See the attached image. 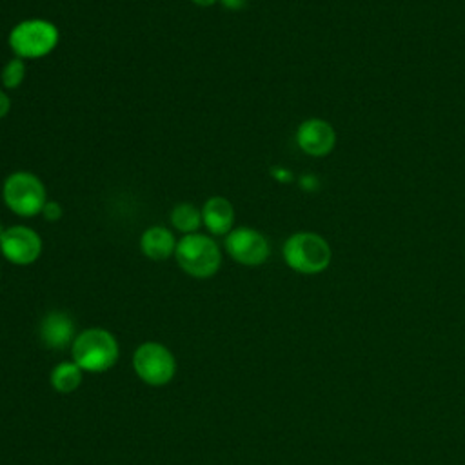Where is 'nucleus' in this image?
<instances>
[{"label": "nucleus", "mask_w": 465, "mask_h": 465, "mask_svg": "<svg viewBox=\"0 0 465 465\" xmlns=\"http://www.w3.org/2000/svg\"><path fill=\"white\" fill-rule=\"evenodd\" d=\"M283 260L289 269L300 274H320L332 260V249L329 242L311 231H300L291 234L282 247Z\"/></svg>", "instance_id": "obj_1"}, {"label": "nucleus", "mask_w": 465, "mask_h": 465, "mask_svg": "<svg viewBox=\"0 0 465 465\" xmlns=\"http://www.w3.org/2000/svg\"><path fill=\"white\" fill-rule=\"evenodd\" d=\"M9 109H11V98L4 89H0V120L9 113Z\"/></svg>", "instance_id": "obj_18"}, {"label": "nucleus", "mask_w": 465, "mask_h": 465, "mask_svg": "<svg viewBox=\"0 0 465 465\" xmlns=\"http://www.w3.org/2000/svg\"><path fill=\"white\" fill-rule=\"evenodd\" d=\"M176 243L174 234L163 225H151L140 236V251L153 262H163L174 256Z\"/></svg>", "instance_id": "obj_12"}, {"label": "nucleus", "mask_w": 465, "mask_h": 465, "mask_svg": "<svg viewBox=\"0 0 465 465\" xmlns=\"http://www.w3.org/2000/svg\"><path fill=\"white\" fill-rule=\"evenodd\" d=\"M202 225L214 236L229 234L234 227V207L223 196H211L202 207Z\"/></svg>", "instance_id": "obj_11"}, {"label": "nucleus", "mask_w": 465, "mask_h": 465, "mask_svg": "<svg viewBox=\"0 0 465 465\" xmlns=\"http://www.w3.org/2000/svg\"><path fill=\"white\" fill-rule=\"evenodd\" d=\"M5 229H7V227H4V223H2V222H0V240H2V236H4V232H5Z\"/></svg>", "instance_id": "obj_21"}, {"label": "nucleus", "mask_w": 465, "mask_h": 465, "mask_svg": "<svg viewBox=\"0 0 465 465\" xmlns=\"http://www.w3.org/2000/svg\"><path fill=\"white\" fill-rule=\"evenodd\" d=\"M82 383V369L74 361H60L51 371V385L62 394L74 392Z\"/></svg>", "instance_id": "obj_13"}, {"label": "nucleus", "mask_w": 465, "mask_h": 465, "mask_svg": "<svg viewBox=\"0 0 465 465\" xmlns=\"http://www.w3.org/2000/svg\"><path fill=\"white\" fill-rule=\"evenodd\" d=\"M272 174H274V176H276L280 182H289V180L292 178V174H291L289 171H285V169H280V167H278V169H274V171H272Z\"/></svg>", "instance_id": "obj_19"}, {"label": "nucleus", "mask_w": 465, "mask_h": 465, "mask_svg": "<svg viewBox=\"0 0 465 465\" xmlns=\"http://www.w3.org/2000/svg\"><path fill=\"white\" fill-rule=\"evenodd\" d=\"M133 369L142 381L153 387H160L173 380L176 372V361L165 345L145 341L133 354Z\"/></svg>", "instance_id": "obj_6"}, {"label": "nucleus", "mask_w": 465, "mask_h": 465, "mask_svg": "<svg viewBox=\"0 0 465 465\" xmlns=\"http://www.w3.org/2000/svg\"><path fill=\"white\" fill-rule=\"evenodd\" d=\"M174 258L180 269L193 278H211L222 265V251L218 243L211 236L200 232L185 234L178 240Z\"/></svg>", "instance_id": "obj_4"}, {"label": "nucleus", "mask_w": 465, "mask_h": 465, "mask_svg": "<svg viewBox=\"0 0 465 465\" xmlns=\"http://www.w3.org/2000/svg\"><path fill=\"white\" fill-rule=\"evenodd\" d=\"M169 220L176 231L183 234H193L202 225V209L189 202H182L173 207Z\"/></svg>", "instance_id": "obj_14"}, {"label": "nucleus", "mask_w": 465, "mask_h": 465, "mask_svg": "<svg viewBox=\"0 0 465 465\" xmlns=\"http://www.w3.org/2000/svg\"><path fill=\"white\" fill-rule=\"evenodd\" d=\"M225 9L229 11H240V9H245L249 0H218Z\"/></svg>", "instance_id": "obj_17"}, {"label": "nucleus", "mask_w": 465, "mask_h": 465, "mask_svg": "<svg viewBox=\"0 0 465 465\" xmlns=\"http://www.w3.org/2000/svg\"><path fill=\"white\" fill-rule=\"evenodd\" d=\"M193 4H196V5H200V7H211V5H214L218 0H191Z\"/></svg>", "instance_id": "obj_20"}, {"label": "nucleus", "mask_w": 465, "mask_h": 465, "mask_svg": "<svg viewBox=\"0 0 465 465\" xmlns=\"http://www.w3.org/2000/svg\"><path fill=\"white\" fill-rule=\"evenodd\" d=\"M298 147L312 158H323L336 145V131L323 118H307L296 129Z\"/></svg>", "instance_id": "obj_9"}, {"label": "nucleus", "mask_w": 465, "mask_h": 465, "mask_svg": "<svg viewBox=\"0 0 465 465\" xmlns=\"http://www.w3.org/2000/svg\"><path fill=\"white\" fill-rule=\"evenodd\" d=\"M24 78H25V60L15 56L9 62H5V65L2 67V73H0L4 89H7V91L18 89L22 85Z\"/></svg>", "instance_id": "obj_15"}, {"label": "nucleus", "mask_w": 465, "mask_h": 465, "mask_svg": "<svg viewBox=\"0 0 465 465\" xmlns=\"http://www.w3.org/2000/svg\"><path fill=\"white\" fill-rule=\"evenodd\" d=\"M60 40L58 27L45 18H27L18 22L7 36L16 58L36 60L54 51Z\"/></svg>", "instance_id": "obj_2"}, {"label": "nucleus", "mask_w": 465, "mask_h": 465, "mask_svg": "<svg viewBox=\"0 0 465 465\" xmlns=\"http://www.w3.org/2000/svg\"><path fill=\"white\" fill-rule=\"evenodd\" d=\"M225 251L240 265L256 267L267 262L271 254V245L265 234L252 227H234L225 234Z\"/></svg>", "instance_id": "obj_7"}, {"label": "nucleus", "mask_w": 465, "mask_h": 465, "mask_svg": "<svg viewBox=\"0 0 465 465\" xmlns=\"http://www.w3.org/2000/svg\"><path fill=\"white\" fill-rule=\"evenodd\" d=\"M40 234L27 225H11L0 240L2 256L13 265H31L42 254Z\"/></svg>", "instance_id": "obj_8"}, {"label": "nucleus", "mask_w": 465, "mask_h": 465, "mask_svg": "<svg viewBox=\"0 0 465 465\" xmlns=\"http://www.w3.org/2000/svg\"><path fill=\"white\" fill-rule=\"evenodd\" d=\"M40 338L45 347L62 351L76 338L73 318L64 311L47 312L40 323Z\"/></svg>", "instance_id": "obj_10"}, {"label": "nucleus", "mask_w": 465, "mask_h": 465, "mask_svg": "<svg viewBox=\"0 0 465 465\" xmlns=\"http://www.w3.org/2000/svg\"><path fill=\"white\" fill-rule=\"evenodd\" d=\"M47 222H58L64 216V209L56 200H47L42 213H40Z\"/></svg>", "instance_id": "obj_16"}, {"label": "nucleus", "mask_w": 465, "mask_h": 465, "mask_svg": "<svg viewBox=\"0 0 465 465\" xmlns=\"http://www.w3.org/2000/svg\"><path fill=\"white\" fill-rule=\"evenodd\" d=\"M2 200L16 216L33 218L42 213L47 202V191L36 174L29 171H15L4 180Z\"/></svg>", "instance_id": "obj_5"}, {"label": "nucleus", "mask_w": 465, "mask_h": 465, "mask_svg": "<svg viewBox=\"0 0 465 465\" xmlns=\"http://www.w3.org/2000/svg\"><path fill=\"white\" fill-rule=\"evenodd\" d=\"M71 352L73 361L87 372H104L111 369L120 354L116 338L102 327L82 331L74 338Z\"/></svg>", "instance_id": "obj_3"}]
</instances>
